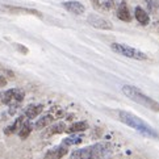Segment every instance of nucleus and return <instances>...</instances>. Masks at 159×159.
Masks as SVG:
<instances>
[{"label": "nucleus", "mask_w": 159, "mask_h": 159, "mask_svg": "<svg viewBox=\"0 0 159 159\" xmlns=\"http://www.w3.org/2000/svg\"><path fill=\"white\" fill-rule=\"evenodd\" d=\"M53 120H54V117H53L52 115H50V113H48V115H45V116H42V117H39L38 120L36 121V124H34L36 130L45 129L49 124H52V121H53Z\"/></svg>", "instance_id": "nucleus-14"}, {"label": "nucleus", "mask_w": 159, "mask_h": 159, "mask_svg": "<svg viewBox=\"0 0 159 159\" xmlns=\"http://www.w3.org/2000/svg\"><path fill=\"white\" fill-rule=\"evenodd\" d=\"M30 132H32V125H30V122L26 121V122L22 124L21 129L19 130V137H20L21 139H25L26 137H29Z\"/></svg>", "instance_id": "nucleus-17"}, {"label": "nucleus", "mask_w": 159, "mask_h": 159, "mask_svg": "<svg viewBox=\"0 0 159 159\" xmlns=\"http://www.w3.org/2000/svg\"><path fill=\"white\" fill-rule=\"evenodd\" d=\"M62 7H63L67 12L76 15V16H80L86 12V7L79 2H63L62 3Z\"/></svg>", "instance_id": "nucleus-7"}, {"label": "nucleus", "mask_w": 159, "mask_h": 159, "mask_svg": "<svg viewBox=\"0 0 159 159\" xmlns=\"http://www.w3.org/2000/svg\"><path fill=\"white\" fill-rule=\"evenodd\" d=\"M82 141H83L82 137H78V135H72V137H69V138L63 139V142H62V143H65V145H67V146H71V145H78V143H80Z\"/></svg>", "instance_id": "nucleus-18"}, {"label": "nucleus", "mask_w": 159, "mask_h": 159, "mask_svg": "<svg viewBox=\"0 0 159 159\" xmlns=\"http://www.w3.org/2000/svg\"><path fill=\"white\" fill-rule=\"evenodd\" d=\"M4 86H7V79L4 76H0V88L4 87Z\"/></svg>", "instance_id": "nucleus-19"}, {"label": "nucleus", "mask_w": 159, "mask_h": 159, "mask_svg": "<svg viewBox=\"0 0 159 159\" xmlns=\"http://www.w3.org/2000/svg\"><path fill=\"white\" fill-rule=\"evenodd\" d=\"M42 111H43V105L42 104H32L29 107H26L24 116L26 118H29V120H33V118H36Z\"/></svg>", "instance_id": "nucleus-10"}, {"label": "nucleus", "mask_w": 159, "mask_h": 159, "mask_svg": "<svg viewBox=\"0 0 159 159\" xmlns=\"http://www.w3.org/2000/svg\"><path fill=\"white\" fill-rule=\"evenodd\" d=\"M25 122V116H20L17 120H16L11 126H8L5 129V134H13V133H19V130L21 129L22 124Z\"/></svg>", "instance_id": "nucleus-15"}, {"label": "nucleus", "mask_w": 159, "mask_h": 159, "mask_svg": "<svg viewBox=\"0 0 159 159\" xmlns=\"http://www.w3.org/2000/svg\"><path fill=\"white\" fill-rule=\"evenodd\" d=\"M5 11H8L11 13H15V15H34L38 16V17H42V13L38 12L36 9H29V8H20V7H9V5H4L3 7Z\"/></svg>", "instance_id": "nucleus-9"}, {"label": "nucleus", "mask_w": 159, "mask_h": 159, "mask_svg": "<svg viewBox=\"0 0 159 159\" xmlns=\"http://www.w3.org/2000/svg\"><path fill=\"white\" fill-rule=\"evenodd\" d=\"M122 93L126 96V98H129L130 100H133L134 103L143 105V107L147 108V109H150L152 112H159V103L158 101L149 98V96L145 95L143 92H141L137 87L124 86L122 87Z\"/></svg>", "instance_id": "nucleus-3"}, {"label": "nucleus", "mask_w": 159, "mask_h": 159, "mask_svg": "<svg viewBox=\"0 0 159 159\" xmlns=\"http://www.w3.org/2000/svg\"><path fill=\"white\" fill-rule=\"evenodd\" d=\"M108 154H109V145L100 142L72 151L71 159H104Z\"/></svg>", "instance_id": "nucleus-2"}, {"label": "nucleus", "mask_w": 159, "mask_h": 159, "mask_svg": "<svg viewBox=\"0 0 159 159\" xmlns=\"http://www.w3.org/2000/svg\"><path fill=\"white\" fill-rule=\"evenodd\" d=\"M67 151H69V146L62 143L59 146L54 147V149L49 150L46 152V155H45V159H62L67 154Z\"/></svg>", "instance_id": "nucleus-8"}, {"label": "nucleus", "mask_w": 159, "mask_h": 159, "mask_svg": "<svg viewBox=\"0 0 159 159\" xmlns=\"http://www.w3.org/2000/svg\"><path fill=\"white\" fill-rule=\"evenodd\" d=\"M134 16H135V19H137V21L139 22L141 25H147L150 22V17H149V15H147V12L143 9V8H141V7H135L134 9Z\"/></svg>", "instance_id": "nucleus-12"}, {"label": "nucleus", "mask_w": 159, "mask_h": 159, "mask_svg": "<svg viewBox=\"0 0 159 159\" xmlns=\"http://www.w3.org/2000/svg\"><path fill=\"white\" fill-rule=\"evenodd\" d=\"M111 49H112L115 53L120 54V55H124V57H126V58H130V59L146 61L147 58H149V57H147L145 53H142L141 50L129 46V45H125V43L113 42V43L111 45Z\"/></svg>", "instance_id": "nucleus-4"}, {"label": "nucleus", "mask_w": 159, "mask_h": 159, "mask_svg": "<svg viewBox=\"0 0 159 159\" xmlns=\"http://www.w3.org/2000/svg\"><path fill=\"white\" fill-rule=\"evenodd\" d=\"M118 118H120V121L122 124L133 128L134 130H137V132L141 133L142 135H145V137L154 138V139L159 138V134L157 133V130L154 128H151L147 122H145L142 118L133 115V113L126 112V111H120L118 112Z\"/></svg>", "instance_id": "nucleus-1"}, {"label": "nucleus", "mask_w": 159, "mask_h": 159, "mask_svg": "<svg viewBox=\"0 0 159 159\" xmlns=\"http://www.w3.org/2000/svg\"><path fill=\"white\" fill-rule=\"evenodd\" d=\"M24 99V92L21 89L13 88V89H8L2 95V103L3 104H17Z\"/></svg>", "instance_id": "nucleus-5"}, {"label": "nucleus", "mask_w": 159, "mask_h": 159, "mask_svg": "<svg viewBox=\"0 0 159 159\" xmlns=\"http://www.w3.org/2000/svg\"><path fill=\"white\" fill-rule=\"evenodd\" d=\"M0 101H2V95H0Z\"/></svg>", "instance_id": "nucleus-20"}, {"label": "nucleus", "mask_w": 159, "mask_h": 159, "mask_svg": "<svg viewBox=\"0 0 159 159\" xmlns=\"http://www.w3.org/2000/svg\"><path fill=\"white\" fill-rule=\"evenodd\" d=\"M67 130V126H66V124L65 122H58V124H55L54 126L50 128L48 132H46V135H53V134H59V133H63Z\"/></svg>", "instance_id": "nucleus-16"}, {"label": "nucleus", "mask_w": 159, "mask_h": 159, "mask_svg": "<svg viewBox=\"0 0 159 159\" xmlns=\"http://www.w3.org/2000/svg\"><path fill=\"white\" fill-rule=\"evenodd\" d=\"M88 22L96 29H101V30H111L113 29V24L111 21H108L103 17H99L96 15H89L88 16Z\"/></svg>", "instance_id": "nucleus-6"}, {"label": "nucleus", "mask_w": 159, "mask_h": 159, "mask_svg": "<svg viewBox=\"0 0 159 159\" xmlns=\"http://www.w3.org/2000/svg\"><path fill=\"white\" fill-rule=\"evenodd\" d=\"M87 128H88V124L86 121H78V122L71 124L66 132L67 133H71V134H75V133L84 132V130H87Z\"/></svg>", "instance_id": "nucleus-13"}, {"label": "nucleus", "mask_w": 159, "mask_h": 159, "mask_svg": "<svg viewBox=\"0 0 159 159\" xmlns=\"http://www.w3.org/2000/svg\"><path fill=\"white\" fill-rule=\"evenodd\" d=\"M117 17L120 19L121 21H125V22H129L132 20V15H130V11L128 8V5L125 2H121V4L118 5L117 8Z\"/></svg>", "instance_id": "nucleus-11"}]
</instances>
